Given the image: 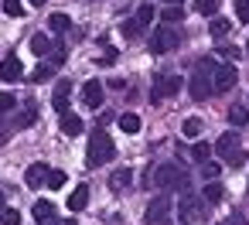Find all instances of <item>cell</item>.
I'll list each match as a JSON object with an SVG mask.
<instances>
[{
	"label": "cell",
	"instance_id": "obj_23",
	"mask_svg": "<svg viewBox=\"0 0 249 225\" xmlns=\"http://www.w3.org/2000/svg\"><path fill=\"white\" fill-rule=\"evenodd\" d=\"M52 75H55V65H52V62H48V65H38V69H35V72H31V82H35V86H38V82H48V79H52Z\"/></svg>",
	"mask_w": 249,
	"mask_h": 225
},
{
	"label": "cell",
	"instance_id": "obj_8",
	"mask_svg": "<svg viewBox=\"0 0 249 225\" xmlns=\"http://www.w3.org/2000/svg\"><path fill=\"white\" fill-rule=\"evenodd\" d=\"M181 86H184V82H181L178 75H157V79H154V92H150V99L160 103V99H167V96H178Z\"/></svg>",
	"mask_w": 249,
	"mask_h": 225
},
{
	"label": "cell",
	"instance_id": "obj_17",
	"mask_svg": "<svg viewBox=\"0 0 249 225\" xmlns=\"http://www.w3.org/2000/svg\"><path fill=\"white\" fill-rule=\"evenodd\" d=\"M120 130L123 133H140V116L137 113H123L120 116Z\"/></svg>",
	"mask_w": 249,
	"mask_h": 225
},
{
	"label": "cell",
	"instance_id": "obj_42",
	"mask_svg": "<svg viewBox=\"0 0 249 225\" xmlns=\"http://www.w3.org/2000/svg\"><path fill=\"white\" fill-rule=\"evenodd\" d=\"M28 4H35V7H45V4H48V0H28Z\"/></svg>",
	"mask_w": 249,
	"mask_h": 225
},
{
	"label": "cell",
	"instance_id": "obj_36",
	"mask_svg": "<svg viewBox=\"0 0 249 225\" xmlns=\"http://www.w3.org/2000/svg\"><path fill=\"white\" fill-rule=\"evenodd\" d=\"M14 106H18V99H14L11 92H0V113H11Z\"/></svg>",
	"mask_w": 249,
	"mask_h": 225
},
{
	"label": "cell",
	"instance_id": "obj_38",
	"mask_svg": "<svg viewBox=\"0 0 249 225\" xmlns=\"http://www.w3.org/2000/svg\"><path fill=\"white\" fill-rule=\"evenodd\" d=\"M7 137H11V126H4V120H0V147L7 143Z\"/></svg>",
	"mask_w": 249,
	"mask_h": 225
},
{
	"label": "cell",
	"instance_id": "obj_22",
	"mask_svg": "<svg viewBox=\"0 0 249 225\" xmlns=\"http://www.w3.org/2000/svg\"><path fill=\"white\" fill-rule=\"evenodd\" d=\"M31 52H35V55H48V52H52L48 35H35V38H31Z\"/></svg>",
	"mask_w": 249,
	"mask_h": 225
},
{
	"label": "cell",
	"instance_id": "obj_9",
	"mask_svg": "<svg viewBox=\"0 0 249 225\" xmlns=\"http://www.w3.org/2000/svg\"><path fill=\"white\" fill-rule=\"evenodd\" d=\"M235 82H239V72H235L232 65H218V69H215V75H212V86H215V92H229Z\"/></svg>",
	"mask_w": 249,
	"mask_h": 225
},
{
	"label": "cell",
	"instance_id": "obj_10",
	"mask_svg": "<svg viewBox=\"0 0 249 225\" xmlns=\"http://www.w3.org/2000/svg\"><path fill=\"white\" fill-rule=\"evenodd\" d=\"M82 103H86L89 109H99V106H103V82H99V79H89V82L82 86Z\"/></svg>",
	"mask_w": 249,
	"mask_h": 225
},
{
	"label": "cell",
	"instance_id": "obj_15",
	"mask_svg": "<svg viewBox=\"0 0 249 225\" xmlns=\"http://www.w3.org/2000/svg\"><path fill=\"white\" fill-rule=\"evenodd\" d=\"M86 205H89V188H86V184H79V188L69 194V208H72V211H82Z\"/></svg>",
	"mask_w": 249,
	"mask_h": 225
},
{
	"label": "cell",
	"instance_id": "obj_16",
	"mask_svg": "<svg viewBox=\"0 0 249 225\" xmlns=\"http://www.w3.org/2000/svg\"><path fill=\"white\" fill-rule=\"evenodd\" d=\"M62 133H65V137H79V133H82V120H79L75 113H65V116H62Z\"/></svg>",
	"mask_w": 249,
	"mask_h": 225
},
{
	"label": "cell",
	"instance_id": "obj_24",
	"mask_svg": "<svg viewBox=\"0 0 249 225\" xmlns=\"http://www.w3.org/2000/svg\"><path fill=\"white\" fill-rule=\"evenodd\" d=\"M212 150H215V147H208V143H195V147H191V157H195L198 164H208V160H212Z\"/></svg>",
	"mask_w": 249,
	"mask_h": 225
},
{
	"label": "cell",
	"instance_id": "obj_27",
	"mask_svg": "<svg viewBox=\"0 0 249 225\" xmlns=\"http://www.w3.org/2000/svg\"><path fill=\"white\" fill-rule=\"evenodd\" d=\"M154 14H157V11H154L150 4H140V11H137V21H140V28H147V24L154 21Z\"/></svg>",
	"mask_w": 249,
	"mask_h": 225
},
{
	"label": "cell",
	"instance_id": "obj_11",
	"mask_svg": "<svg viewBox=\"0 0 249 225\" xmlns=\"http://www.w3.org/2000/svg\"><path fill=\"white\" fill-rule=\"evenodd\" d=\"M21 69H24L21 58L18 55H7L4 62H0V79H4V82H21V75H24Z\"/></svg>",
	"mask_w": 249,
	"mask_h": 225
},
{
	"label": "cell",
	"instance_id": "obj_32",
	"mask_svg": "<svg viewBox=\"0 0 249 225\" xmlns=\"http://www.w3.org/2000/svg\"><path fill=\"white\" fill-rule=\"evenodd\" d=\"M130 177H133L130 171H116V174H113V188H116V191H123V188H130Z\"/></svg>",
	"mask_w": 249,
	"mask_h": 225
},
{
	"label": "cell",
	"instance_id": "obj_39",
	"mask_svg": "<svg viewBox=\"0 0 249 225\" xmlns=\"http://www.w3.org/2000/svg\"><path fill=\"white\" fill-rule=\"evenodd\" d=\"M222 55H225V58H239V48H232V45H222Z\"/></svg>",
	"mask_w": 249,
	"mask_h": 225
},
{
	"label": "cell",
	"instance_id": "obj_18",
	"mask_svg": "<svg viewBox=\"0 0 249 225\" xmlns=\"http://www.w3.org/2000/svg\"><path fill=\"white\" fill-rule=\"evenodd\" d=\"M48 28H52L55 35H62V31L72 28V21H69V14H52V17H48Z\"/></svg>",
	"mask_w": 249,
	"mask_h": 225
},
{
	"label": "cell",
	"instance_id": "obj_31",
	"mask_svg": "<svg viewBox=\"0 0 249 225\" xmlns=\"http://www.w3.org/2000/svg\"><path fill=\"white\" fill-rule=\"evenodd\" d=\"M218 171H222V167H218V160H208V164H201V177H208V184L218 177Z\"/></svg>",
	"mask_w": 249,
	"mask_h": 225
},
{
	"label": "cell",
	"instance_id": "obj_14",
	"mask_svg": "<svg viewBox=\"0 0 249 225\" xmlns=\"http://www.w3.org/2000/svg\"><path fill=\"white\" fill-rule=\"evenodd\" d=\"M35 222L38 225H55V205L52 201H35Z\"/></svg>",
	"mask_w": 249,
	"mask_h": 225
},
{
	"label": "cell",
	"instance_id": "obj_43",
	"mask_svg": "<svg viewBox=\"0 0 249 225\" xmlns=\"http://www.w3.org/2000/svg\"><path fill=\"white\" fill-rule=\"evenodd\" d=\"M4 211H7V208H4V191H0V215H4Z\"/></svg>",
	"mask_w": 249,
	"mask_h": 225
},
{
	"label": "cell",
	"instance_id": "obj_41",
	"mask_svg": "<svg viewBox=\"0 0 249 225\" xmlns=\"http://www.w3.org/2000/svg\"><path fill=\"white\" fill-rule=\"evenodd\" d=\"M164 7H181V0H160Z\"/></svg>",
	"mask_w": 249,
	"mask_h": 225
},
{
	"label": "cell",
	"instance_id": "obj_26",
	"mask_svg": "<svg viewBox=\"0 0 249 225\" xmlns=\"http://www.w3.org/2000/svg\"><path fill=\"white\" fill-rule=\"evenodd\" d=\"M181 133H184V137H198V133H201V120H198V116H188V120L181 123Z\"/></svg>",
	"mask_w": 249,
	"mask_h": 225
},
{
	"label": "cell",
	"instance_id": "obj_44",
	"mask_svg": "<svg viewBox=\"0 0 249 225\" xmlns=\"http://www.w3.org/2000/svg\"><path fill=\"white\" fill-rule=\"evenodd\" d=\"M246 52H249V41H246Z\"/></svg>",
	"mask_w": 249,
	"mask_h": 225
},
{
	"label": "cell",
	"instance_id": "obj_28",
	"mask_svg": "<svg viewBox=\"0 0 249 225\" xmlns=\"http://www.w3.org/2000/svg\"><path fill=\"white\" fill-rule=\"evenodd\" d=\"M195 11H198V14H208V17H212V14L218 11V0H195Z\"/></svg>",
	"mask_w": 249,
	"mask_h": 225
},
{
	"label": "cell",
	"instance_id": "obj_4",
	"mask_svg": "<svg viewBox=\"0 0 249 225\" xmlns=\"http://www.w3.org/2000/svg\"><path fill=\"white\" fill-rule=\"evenodd\" d=\"M154 184H157L160 191H171V188L188 191V177H184V171H181L178 164H160V167L154 171Z\"/></svg>",
	"mask_w": 249,
	"mask_h": 225
},
{
	"label": "cell",
	"instance_id": "obj_12",
	"mask_svg": "<svg viewBox=\"0 0 249 225\" xmlns=\"http://www.w3.org/2000/svg\"><path fill=\"white\" fill-rule=\"evenodd\" d=\"M69 92H72V82L69 79H62L58 86H55V99H52V106H55V113H69Z\"/></svg>",
	"mask_w": 249,
	"mask_h": 225
},
{
	"label": "cell",
	"instance_id": "obj_35",
	"mask_svg": "<svg viewBox=\"0 0 249 225\" xmlns=\"http://www.w3.org/2000/svg\"><path fill=\"white\" fill-rule=\"evenodd\" d=\"M35 116H38V113H35V109L28 106V109H24V113H21V116L14 120V126H21V130H24V126H31V123H35Z\"/></svg>",
	"mask_w": 249,
	"mask_h": 225
},
{
	"label": "cell",
	"instance_id": "obj_2",
	"mask_svg": "<svg viewBox=\"0 0 249 225\" xmlns=\"http://www.w3.org/2000/svg\"><path fill=\"white\" fill-rule=\"evenodd\" d=\"M212 75H215V65L212 62H201L198 69H195V75L188 79V92H191V99H208L212 92H215V86H212Z\"/></svg>",
	"mask_w": 249,
	"mask_h": 225
},
{
	"label": "cell",
	"instance_id": "obj_21",
	"mask_svg": "<svg viewBox=\"0 0 249 225\" xmlns=\"http://www.w3.org/2000/svg\"><path fill=\"white\" fill-rule=\"evenodd\" d=\"M120 31H123V38H140V35H143V28H140V21H137V17L123 21V24H120Z\"/></svg>",
	"mask_w": 249,
	"mask_h": 225
},
{
	"label": "cell",
	"instance_id": "obj_33",
	"mask_svg": "<svg viewBox=\"0 0 249 225\" xmlns=\"http://www.w3.org/2000/svg\"><path fill=\"white\" fill-rule=\"evenodd\" d=\"M235 17L239 24H249V0H235Z\"/></svg>",
	"mask_w": 249,
	"mask_h": 225
},
{
	"label": "cell",
	"instance_id": "obj_13",
	"mask_svg": "<svg viewBox=\"0 0 249 225\" xmlns=\"http://www.w3.org/2000/svg\"><path fill=\"white\" fill-rule=\"evenodd\" d=\"M48 164H31L28 167V174H24V181H28V188H41V184H48Z\"/></svg>",
	"mask_w": 249,
	"mask_h": 225
},
{
	"label": "cell",
	"instance_id": "obj_1",
	"mask_svg": "<svg viewBox=\"0 0 249 225\" xmlns=\"http://www.w3.org/2000/svg\"><path fill=\"white\" fill-rule=\"evenodd\" d=\"M113 154H116V147H113L109 133H106L103 126H96V130L89 133V154H86V164H89V167H103L106 160H113Z\"/></svg>",
	"mask_w": 249,
	"mask_h": 225
},
{
	"label": "cell",
	"instance_id": "obj_30",
	"mask_svg": "<svg viewBox=\"0 0 249 225\" xmlns=\"http://www.w3.org/2000/svg\"><path fill=\"white\" fill-rule=\"evenodd\" d=\"M160 17H164L167 24H178V21L184 17V11H181V7H164V11H160Z\"/></svg>",
	"mask_w": 249,
	"mask_h": 225
},
{
	"label": "cell",
	"instance_id": "obj_34",
	"mask_svg": "<svg viewBox=\"0 0 249 225\" xmlns=\"http://www.w3.org/2000/svg\"><path fill=\"white\" fill-rule=\"evenodd\" d=\"M0 225H21V211L18 208H7L4 215H0Z\"/></svg>",
	"mask_w": 249,
	"mask_h": 225
},
{
	"label": "cell",
	"instance_id": "obj_40",
	"mask_svg": "<svg viewBox=\"0 0 249 225\" xmlns=\"http://www.w3.org/2000/svg\"><path fill=\"white\" fill-rule=\"evenodd\" d=\"M103 62H116V48H103Z\"/></svg>",
	"mask_w": 249,
	"mask_h": 225
},
{
	"label": "cell",
	"instance_id": "obj_25",
	"mask_svg": "<svg viewBox=\"0 0 249 225\" xmlns=\"http://www.w3.org/2000/svg\"><path fill=\"white\" fill-rule=\"evenodd\" d=\"M201 198H205L208 205H218V201H222V184H218V181L205 184V194H201Z\"/></svg>",
	"mask_w": 249,
	"mask_h": 225
},
{
	"label": "cell",
	"instance_id": "obj_19",
	"mask_svg": "<svg viewBox=\"0 0 249 225\" xmlns=\"http://www.w3.org/2000/svg\"><path fill=\"white\" fill-rule=\"evenodd\" d=\"M208 31H212V38H225V35L232 31V24H229L225 17H212V24H208Z\"/></svg>",
	"mask_w": 249,
	"mask_h": 225
},
{
	"label": "cell",
	"instance_id": "obj_5",
	"mask_svg": "<svg viewBox=\"0 0 249 225\" xmlns=\"http://www.w3.org/2000/svg\"><path fill=\"white\" fill-rule=\"evenodd\" d=\"M205 208H208V201H205V198L184 194V198H181V205H178L181 225H195V222H201V218H205Z\"/></svg>",
	"mask_w": 249,
	"mask_h": 225
},
{
	"label": "cell",
	"instance_id": "obj_7",
	"mask_svg": "<svg viewBox=\"0 0 249 225\" xmlns=\"http://www.w3.org/2000/svg\"><path fill=\"white\" fill-rule=\"evenodd\" d=\"M178 31H171V28H157L154 35H150V52L154 55H167V52H174L178 48Z\"/></svg>",
	"mask_w": 249,
	"mask_h": 225
},
{
	"label": "cell",
	"instance_id": "obj_29",
	"mask_svg": "<svg viewBox=\"0 0 249 225\" xmlns=\"http://www.w3.org/2000/svg\"><path fill=\"white\" fill-rule=\"evenodd\" d=\"M0 7H4V14H11V17H21V14H24V4H21V0H4Z\"/></svg>",
	"mask_w": 249,
	"mask_h": 225
},
{
	"label": "cell",
	"instance_id": "obj_6",
	"mask_svg": "<svg viewBox=\"0 0 249 225\" xmlns=\"http://www.w3.org/2000/svg\"><path fill=\"white\" fill-rule=\"evenodd\" d=\"M167 218H171V198L160 194V198H154V201L147 205L143 222H147V225H167Z\"/></svg>",
	"mask_w": 249,
	"mask_h": 225
},
{
	"label": "cell",
	"instance_id": "obj_3",
	"mask_svg": "<svg viewBox=\"0 0 249 225\" xmlns=\"http://www.w3.org/2000/svg\"><path fill=\"white\" fill-rule=\"evenodd\" d=\"M215 150H218V157H222L229 167H242V164H246V150L239 147V133H235V130L222 133V137L215 140Z\"/></svg>",
	"mask_w": 249,
	"mask_h": 225
},
{
	"label": "cell",
	"instance_id": "obj_37",
	"mask_svg": "<svg viewBox=\"0 0 249 225\" xmlns=\"http://www.w3.org/2000/svg\"><path fill=\"white\" fill-rule=\"evenodd\" d=\"M65 184V171H52L48 174V188H62Z\"/></svg>",
	"mask_w": 249,
	"mask_h": 225
},
{
	"label": "cell",
	"instance_id": "obj_20",
	"mask_svg": "<svg viewBox=\"0 0 249 225\" xmlns=\"http://www.w3.org/2000/svg\"><path fill=\"white\" fill-rule=\"evenodd\" d=\"M229 123H232V126H246V123H249V109H246V106H232V109H229Z\"/></svg>",
	"mask_w": 249,
	"mask_h": 225
}]
</instances>
